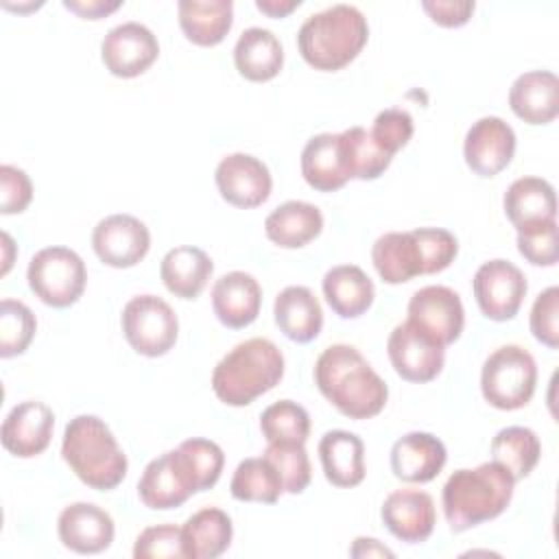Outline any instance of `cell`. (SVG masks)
I'll return each instance as SVG.
<instances>
[{"label": "cell", "mask_w": 559, "mask_h": 559, "mask_svg": "<svg viewBox=\"0 0 559 559\" xmlns=\"http://www.w3.org/2000/svg\"><path fill=\"white\" fill-rule=\"evenodd\" d=\"M314 384L321 395L349 419L376 417L389 400L386 382L352 345L325 347L314 362Z\"/></svg>", "instance_id": "1"}, {"label": "cell", "mask_w": 559, "mask_h": 559, "mask_svg": "<svg viewBox=\"0 0 559 559\" xmlns=\"http://www.w3.org/2000/svg\"><path fill=\"white\" fill-rule=\"evenodd\" d=\"M515 480L496 461L456 469L443 485L441 504L450 531L463 533L498 518L513 498Z\"/></svg>", "instance_id": "2"}, {"label": "cell", "mask_w": 559, "mask_h": 559, "mask_svg": "<svg viewBox=\"0 0 559 559\" xmlns=\"http://www.w3.org/2000/svg\"><path fill=\"white\" fill-rule=\"evenodd\" d=\"M369 39V24L354 4H332L306 17L297 33L299 55L308 66L334 72L352 63Z\"/></svg>", "instance_id": "3"}, {"label": "cell", "mask_w": 559, "mask_h": 559, "mask_svg": "<svg viewBox=\"0 0 559 559\" xmlns=\"http://www.w3.org/2000/svg\"><path fill=\"white\" fill-rule=\"evenodd\" d=\"M284 356L280 347L262 336L234 345L212 371V391L227 406H247L280 384Z\"/></svg>", "instance_id": "4"}, {"label": "cell", "mask_w": 559, "mask_h": 559, "mask_svg": "<svg viewBox=\"0 0 559 559\" xmlns=\"http://www.w3.org/2000/svg\"><path fill=\"white\" fill-rule=\"evenodd\" d=\"M61 456L70 469L92 489H116L127 476V454L109 426L96 415H76L68 421Z\"/></svg>", "instance_id": "5"}, {"label": "cell", "mask_w": 559, "mask_h": 559, "mask_svg": "<svg viewBox=\"0 0 559 559\" xmlns=\"http://www.w3.org/2000/svg\"><path fill=\"white\" fill-rule=\"evenodd\" d=\"M535 358L520 345H502L483 362L480 391L498 411H518L526 406L535 393Z\"/></svg>", "instance_id": "6"}, {"label": "cell", "mask_w": 559, "mask_h": 559, "mask_svg": "<svg viewBox=\"0 0 559 559\" xmlns=\"http://www.w3.org/2000/svg\"><path fill=\"white\" fill-rule=\"evenodd\" d=\"M26 280L39 301L52 308H68L81 299L87 271L76 251L57 245L44 247L31 258Z\"/></svg>", "instance_id": "7"}, {"label": "cell", "mask_w": 559, "mask_h": 559, "mask_svg": "<svg viewBox=\"0 0 559 559\" xmlns=\"http://www.w3.org/2000/svg\"><path fill=\"white\" fill-rule=\"evenodd\" d=\"M120 325L127 343L148 358L168 354L179 334L175 310L157 295L131 297L122 308Z\"/></svg>", "instance_id": "8"}, {"label": "cell", "mask_w": 559, "mask_h": 559, "mask_svg": "<svg viewBox=\"0 0 559 559\" xmlns=\"http://www.w3.org/2000/svg\"><path fill=\"white\" fill-rule=\"evenodd\" d=\"M480 312L491 321H509L518 314L526 297V277L509 260L483 262L472 280Z\"/></svg>", "instance_id": "9"}, {"label": "cell", "mask_w": 559, "mask_h": 559, "mask_svg": "<svg viewBox=\"0 0 559 559\" xmlns=\"http://www.w3.org/2000/svg\"><path fill=\"white\" fill-rule=\"evenodd\" d=\"M445 347L413 325L408 319L393 328L386 341L389 360L395 373L408 382L435 380L445 362Z\"/></svg>", "instance_id": "10"}, {"label": "cell", "mask_w": 559, "mask_h": 559, "mask_svg": "<svg viewBox=\"0 0 559 559\" xmlns=\"http://www.w3.org/2000/svg\"><path fill=\"white\" fill-rule=\"evenodd\" d=\"M192 493H197V483L179 448L153 459L138 480L140 500L155 511L181 507Z\"/></svg>", "instance_id": "11"}, {"label": "cell", "mask_w": 559, "mask_h": 559, "mask_svg": "<svg viewBox=\"0 0 559 559\" xmlns=\"http://www.w3.org/2000/svg\"><path fill=\"white\" fill-rule=\"evenodd\" d=\"M408 321L445 347L461 336L465 310L459 293L441 284H430L413 293L408 301Z\"/></svg>", "instance_id": "12"}, {"label": "cell", "mask_w": 559, "mask_h": 559, "mask_svg": "<svg viewBox=\"0 0 559 559\" xmlns=\"http://www.w3.org/2000/svg\"><path fill=\"white\" fill-rule=\"evenodd\" d=\"M157 55V37L140 22H122L109 28L100 41V59L105 68L120 79L140 76L155 63Z\"/></svg>", "instance_id": "13"}, {"label": "cell", "mask_w": 559, "mask_h": 559, "mask_svg": "<svg viewBox=\"0 0 559 559\" xmlns=\"http://www.w3.org/2000/svg\"><path fill=\"white\" fill-rule=\"evenodd\" d=\"M92 247L98 260L107 266L131 269L148 253L151 231L131 214H111L96 223Z\"/></svg>", "instance_id": "14"}, {"label": "cell", "mask_w": 559, "mask_h": 559, "mask_svg": "<svg viewBox=\"0 0 559 559\" xmlns=\"http://www.w3.org/2000/svg\"><path fill=\"white\" fill-rule=\"evenodd\" d=\"M515 153V131L498 116L478 118L465 133L463 157L478 177H496Z\"/></svg>", "instance_id": "15"}, {"label": "cell", "mask_w": 559, "mask_h": 559, "mask_svg": "<svg viewBox=\"0 0 559 559\" xmlns=\"http://www.w3.org/2000/svg\"><path fill=\"white\" fill-rule=\"evenodd\" d=\"M221 197L242 210L262 205L271 197L273 179L266 164L249 153H231L223 157L214 173Z\"/></svg>", "instance_id": "16"}, {"label": "cell", "mask_w": 559, "mask_h": 559, "mask_svg": "<svg viewBox=\"0 0 559 559\" xmlns=\"http://www.w3.org/2000/svg\"><path fill=\"white\" fill-rule=\"evenodd\" d=\"M52 408L44 402L26 400L9 411L0 428V439L9 454L17 459H31L48 448L52 439Z\"/></svg>", "instance_id": "17"}, {"label": "cell", "mask_w": 559, "mask_h": 559, "mask_svg": "<svg viewBox=\"0 0 559 559\" xmlns=\"http://www.w3.org/2000/svg\"><path fill=\"white\" fill-rule=\"evenodd\" d=\"M380 518L389 533L406 544H421L435 531L432 496L419 489L391 491L380 509Z\"/></svg>", "instance_id": "18"}, {"label": "cell", "mask_w": 559, "mask_h": 559, "mask_svg": "<svg viewBox=\"0 0 559 559\" xmlns=\"http://www.w3.org/2000/svg\"><path fill=\"white\" fill-rule=\"evenodd\" d=\"M57 533L61 544L79 555H96L114 542L111 515L92 502L68 504L57 520Z\"/></svg>", "instance_id": "19"}, {"label": "cell", "mask_w": 559, "mask_h": 559, "mask_svg": "<svg viewBox=\"0 0 559 559\" xmlns=\"http://www.w3.org/2000/svg\"><path fill=\"white\" fill-rule=\"evenodd\" d=\"M262 306V288L251 273L229 271L212 286V308L216 319L231 330L251 325Z\"/></svg>", "instance_id": "20"}, {"label": "cell", "mask_w": 559, "mask_h": 559, "mask_svg": "<svg viewBox=\"0 0 559 559\" xmlns=\"http://www.w3.org/2000/svg\"><path fill=\"white\" fill-rule=\"evenodd\" d=\"M448 461L445 445L430 432H408L391 448L393 476L404 483H430Z\"/></svg>", "instance_id": "21"}, {"label": "cell", "mask_w": 559, "mask_h": 559, "mask_svg": "<svg viewBox=\"0 0 559 559\" xmlns=\"http://www.w3.org/2000/svg\"><path fill=\"white\" fill-rule=\"evenodd\" d=\"M511 111L526 124H548L559 114V79L550 70L520 74L509 90Z\"/></svg>", "instance_id": "22"}, {"label": "cell", "mask_w": 559, "mask_h": 559, "mask_svg": "<svg viewBox=\"0 0 559 559\" xmlns=\"http://www.w3.org/2000/svg\"><path fill=\"white\" fill-rule=\"evenodd\" d=\"M371 262L386 284H404L424 275V255L415 231H386L371 247Z\"/></svg>", "instance_id": "23"}, {"label": "cell", "mask_w": 559, "mask_h": 559, "mask_svg": "<svg viewBox=\"0 0 559 559\" xmlns=\"http://www.w3.org/2000/svg\"><path fill=\"white\" fill-rule=\"evenodd\" d=\"M273 317L286 338L295 343H310L323 328V310L308 286H286L277 293Z\"/></svg>", "instance_id": "24"}, {"label": "cell", "mask_w": 559, "mask_h": 559, "mask_svg": "<svg viewBox=\"0 0 559 559\" xmlns=\"http://www.w3.org/2000/svg\"><path fill=\"white\" fill-rule=\"evenodd\" d=\"M234 63L240 76L253 83L271 81L284 66V48L273 31L251 26L240 33L234 46Z\"/></svg>", "instance_id": "25"}, {"label": "cell", "mask_w": 559, "mask_h": 559, "mask_svg": "<svg viewBox=\"0 0 559 559\" xmlns=\"http://www.w3.org/2000/svg\"><path fill=\"white\" fill-rule=\"evenodd\" d=\"M319 459L334 487H356L365 478V443L349 430H328L319 441Z\"/></svg>", "instance_id": "26"}, {"label": "cell", "mask_w": 559, "mask_h": 559, "mask_svg": "<svg viewBox=\"0 0 559 559\" xmlns=\"http://www.w3.org/2000/svg\"><path fill=\"white\" fill-rule=\"evenodd\" d=\"M212 258L192 245H179L162 258L159 277L168 293L179 299H197L212 277Z\"/></svg>", "instance_id": "27"}, {"label": "cell", "mask_w": 559, "mask_h": 559, "mask_svg": "<svg viewBox=\"0 0 559 559\" xmlns=\"http://www.w3.org/2000/svg\"><path fill=\"white\" fill-rule=\"evenodd\" d=\"M323 229V214L308 201H286L264 221V234L284 249H299L314 240Z\"/></svg>", "instance_id": "28"}, {"label": "cell", "mask_w": 559, "mask_h": 559, "mask_svg": "<svg viewBox=\"0 0 559 559\" xmlns=\"http://www.w3.org/2000/svg\"><path fill=\"white\" fill-rule=\"evenodd\" d=\"M323 295L338 317L356 319L371 308L376 288L360 266L338 264L323 275Z\"/></svg>", "instance_id": "29"}, {"label": "cell", "mask_w": 559, "mask_h": 559, "mask_svg": "<svg viewBox=\"0 0 559 559\" xmlns=\"http://www.w3.org/2000/svg\"><path fill=\"white\" fill-rule=\"evenodd\" d=\"M504 214L515 229L557 221V197L555 188L542 177H520L515 179L502 199Z\"/></svg>", "instance_id": "30"}, {"label": "cell", "mask_w": 559, "mask_h": 559, "mask_svg": "<svg viewBox=\"0 0 559 559\" xmlns=\"http://www.w3.org/2000/svg\"><path fill=\"white\" fill-rule=\"evenodd\" d=\"M231 537V518L218 507H205L192 513L181 526L186 559H216L229 548Z\"/></svg>", "instance_id": "31"}, {"label": "cell", "mask_w": 559, "mask_h": 559, "mask_svg": "<svg viewBox=\"0 0 559 559\" xmlns=\"http://www.w3.org/2000/svg\"><path fill=\"white\" fill-rule=\"evenodd\" d=\"M179 26L188 41L197 46H216L234 24L231 0H179Z\"/></svg>", "instance_id": "32"}, {"label": "cell", "mask_w": 559, "mask_h": 559, "mask_svg": "<svg viewBox=\"0 0 559 559\" xmlns=\"http://www.w3.org/2000/svg\"><path fill=\"white\" fill-rule=\"evenodd\" d=\"M301 175L319 192H334L349 181L341 157L338 133H319L306 142L301 151Z\"/></svg>", "instance_id": "33"}, {"label": "cell", "mask_w": 559, "mask_h": 559, "mask_svg": "<svg viewBox=\"0 0 559 559\" xmlns=\"http://www.w3.org/2000/svg\"><path fill=\"white\" fill-rule=\"evenodd\" d=\"M338 146L349 179H378L380 175H384L393 159V155L386 153L365 127H349L341 131Z\"/></svg>", "instance_id": "34"}, {"label": "cell", "mask_w": 559, "mask_h": 559, "mask_svg": "<svg viewBox=\"0 0 559 559\" xmlns=\"http://www.w3.org/2000/svg\"><path fill=\"white\" fill-rule=\"evenodd\" d=\"M491 461L500 463L513 480L526 478L542 456V443L537 435L526 426H507L491 439Z\"/></svg>", "instance_id": "35"}, {"label": "cell", "mask_w": 559, "mask_h": 559, "mask_svg": "<svg viewBox=\"0 0 559 559\" xmlns=\"http://www.w3.org/2000/svg\"><path fill=\"white\" fill-rule=\"evenodd\" d=\"M229 491L240 502L273 504L280 500L284 485L275 467L264 456H251L236 465Z\"/></svg>", "instance_id": "36"}, {"label": "cell", "mask_w": 559, "mask_h": 559, "mask_svg": "<svg viewBox=\"0 0 559 559\" xmlns=\"http://www.w3.org/2000/svg\"><path fill=\"white\" fill-rule=\"evenodd\" d=\"M260 430L269 443H306L310 435V415L301 404L280 400L262 411Z\"/></svg>", "instance_id": "37"}, {"label": "cell", "mask_w": 559, "mask_h": 559, "mask_svg": "<svg viewBox=\"0 0 559 559\" xmlns=\"http://www.w3.org/2000/svg\"><path fill=\"white\" fill-rule=\"evenodd\" d=\"M37 330L33 310L17 299L0 301V356L11 358L28 349Z\"/></svg>", "instance_id": "38"}, {"label": "cell", "mask_w": 559, "mask_h": 559, "mask_svg": "<svg viewBox=\"0 0 559 559\" xmlns=\"http://www.w3.org/2000/svg\"><path fill=\"white\" fill-rule=\"evenodd\" d=\"M280 474L284 491L301 493L312 478V467L304 443H282L273 441L262 454Z\"/></svg>", "instance_id": "39"}, {"label": "cell", "mask_w": 559, "mask_h": 559, "mask_svg": "<svg viewBox=\"0 0 559 559\" xmlns=\"http://www.w3.org/2000/svg\"><path fill=\"white\" fill-rule=\"evenodd\" d=\"M179 450L192 472V478L197 483V491L212 489L223 472L225 454L218 443L201 437H192L179 443Z\"/></svg>", "instance_id": "40"}, {"label": "cell", "mask_w": 559, "mask_h": 559, "mask_svg": "<svg viewBox=\"0 0 559 559\" xmlns=\"http://www.w3.org/2000/svg\"><path fill=\"white\" fill-rule=\"evenodd\" d=\"M518 251L535 266H552L557 262V221L520 227Z\"/></svg>", "instance_id": "41"}, {"label": "cell", "mask_w": 559, "mask_h": 559, "mask_svg": "<svg viewBox=\"0 0 559 559\" xmlns=\"http://www.w3.org/2000/svg\"><path fill=\"white\" fill-rule=\"evenodd\" d=\"M133 557L135 559H186L181 526L157 524V526L144 528L135 537Z\"/></svg>", "instance_id": "42"}, {"label": "cell", "mask_w": 559, "mask_h": 559, "mask_svg": "<svg viewBox=\"0 0 559 559\" xmlns=\"http://www.w3.org/2000/svg\"><path fill=\"white\" fill-rule=\"evenodd\" d=\"M415 124L413 118L406 109H397V107H389L382 109L376 118L373 124L369 129L371 138L391 155H395L400 148H404L408 144V140L413 138Z\"/></svg>", "instance_id": "43"}, {"label": "cell", "mask_w": 559, "mask_h": 559, "mask_svg": "<svg viewBox=\"0 0 559 559\" xmlns=\"http://www.w3.org/2000/svg\"><path fill=\"white\" fill-rule=\"evenodd\" d=\"M419 247H421V255H424V275H432L439 273L443 269H448L456 253H459V242L456 238L441 227H417L413 229Z\"/></svg>", "instance_id": "44"}, {"label": "cell", "mask_w": 559, "mask_h": 559, "mask_svg": "<svg viewBox=\"0 0 559 559\" xmlns=\"http://www.w3.org/2000/svg\"><path fill=\"white\" fill-rule=\"evenodd\" d=\"M531 332L550 349L559 347V288L548 286L531 308Z\"/></svg>", "instance_id": "45"}, {"label": "cell", "mask_w": 559, "mask_h": 559, "mask_svg": "<svg viewBox=\"0 0 559 559\" xmlns=\"http://www.w3.org/2000/svg\"><path fill=\"white\" fill-rule=\"evenodd\" d=\"M33 199V183L28 175L11 164L0 166V212L20 214Z\"/></svg>", "instance_id": "46"}, {"label": "cell", "mask_w": 559, "mask_h": 559, "mask_svg": "<svg viewBox=\"0 0 559 559\" xmlns=\"http://www.w3.org/2000/svg\"><path fill=\"white\" fill-rule=\"evenodd\" d=\"M474 7L476 4L469 0H424L421 2V9L430 15V20L445 28L463 26L472 17Z\"/></svg>", "instance_id": "47"}, {"label": "cell", "mask_w": 559, "mask_h": 559, "mask_svg": "<svg viewBox=\"0 0 559 559\" xmlns=\"http://www.w3.org/2000/svg\"><path fill=\"white\" fill-rule=\"evenodd\" d=\"M120 0H63V7L83 20H100L120 9Z\"/></svg>", "instance_id": "48"}, {"label": "cell", "mask_w": 559, "mask_h": 559, "mask_svg": "<svg viewBox=\"0 0 559 559\" xmlns=\"http://www.w3.org/2000/svg\"><path fill=\"white\" fill-rule=\"evenodd\" d=\"M352 557H395L393 550H389L384 544H380L373 537H356L352 548H349Z\"/></svg>", "instance_id": "49"}, {"label": "cell", "mask_w": 559, "mask_h": 559, "mask_svg": "<svg viewBox=\"0 0 559 559\" xmlns=\"http://www.w3.org/2000/svg\"><path fill=\"white\" fill-rule=\"evenodd\" d=\"M299 4H301V0H255L258 11L266 13L269 17H286Z\"/></svg>", "instance_id": "50"}, {"label": "cell", "mask_w": 559, "mask_h": 559, "mask_svg": "<svg viewBox=\"0 0 559 559\" xmlns=\"http://www.w3.org/2000/svg\"><path fill=\"white\" fill-rule=\"evenodd\" d=\"M2 249H4V258H2V275L11 269V262H13V240L7 231H2Z\"/></svg>", "instance_id": "51"}]
</instances>
